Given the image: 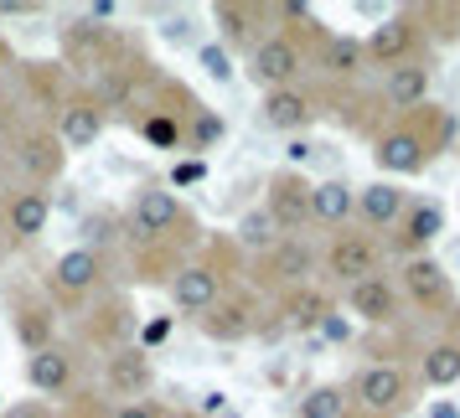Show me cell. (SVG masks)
Masks as SVG:
<instances>
[{
    "mask_svg": "<svg viewBox=\"0 0 460 418\" xmlns=\"http://www.w3.org/2000/svg\"><path fill=\"white\" fill-rule=\"evenodd\" d=\"M176 228H191L187 207H181V196H176V191H166V187H140V191H135L129 217H125L129 243H140L146 253H155L161 243H176Z\"/></svg>",
    "mask_w": 460,
    "mask_h": 418,
    "instance_id": "6da1fadb",
    "label": "cell"
},
{
    "mask_svg": "<svg viewBox=\"0 0 460 418\" xmlns=\"http://www.w3.org/2000/svg\"><path fill=\"white\" fill-rule=\"evenodd\" d=\"M347 397H352L367 418H394L398 408H403V397H409V377H403V367H394V361H373V367L357 372Z\"/></svg>",
    "mask_w": 460,
    "mask_h": 418,
    "instance_id": "7a4b0ae2",
    "label": "cell"
},
{
    "mask_svg": "<svg viewBox=\"0 0 460 418\" xmlns=\"http://www.w3.org/2000/svg\"><path fill=\"white\" fill-rule=\"evenodd\" d=\"M435 161V145H429V135L419 125H394L377 135L373 145V166L383 176H419V170Z\"/></svg>",
    "mask_w": 460,
    "mask_h": 418,
    "instance_id": "3957f363",
    "label": "cell"
},
{
    "mask_svg": "<svg viewBox=\"0 0 460 418\" xmlns=\"http://www.w3.org/2000/svg\"><path fill=\"white\" fill-rule=\"evenodd\" d=\"M197 326H202V335L217 341V346H238V341H249V335L259 331V300L243 294V290H233V294L223 290L212 310L197 315Z\"/></svg>",
    "mask_w": 460,
    "mask_h": 418,
    "instance_id": "277c9868",
    "label": "cell"
},
{
    "mask_svg": "<svg viewBox=\"0 0 460 418\" xmlns=\"http://www.w3.org/2000/svg\"><path fill=\"white\" fill-rule=\"evenodd\" d=\"M326 274L341 279L347 290L362 284V279H377L383 274V248L373 243V232H336L326 243Z\"/></svg>",
    "mask_w": 460,
    "mask_h": 418,
    "instance_id": "5b68a950",
    "label": "cell"
},
{
    "mask_svg": "<svg viewBox=\"0 0 460 418\" xmlns=\"http://www.w3.org/2000/svg\"><path fill=\"white\" fill-rule=\"evenodd\" d=\"M264 212L274 217V228L285 232V238H295V232L311 222V181H305L300 170H274Z\"/></svg>",
    "mask_w": 460,
    "mask_h": 418,
    "instance_id": "8992f818",
    "label": "cell"
},
{
    "mask_svg": "<svg viewBox=\"0 0 460 418\" xmlns=\"http://www.w3.org/2000/svg\"><path fill=\"white\" fill-rule=\"evenodd\" d=\"M300 67H305V52L295 47V37H264L249 57V78L264 93H274V88H295Z\"/></svg>",
    "mask_w": 460,
    "mask_h": 418,
    "instance_id": "52a82bcc",
    "label": "cell"
},
{
    "mask_svg": "<svg viewBox=\"0 0 460 418\" xmlns=\"http://www.w3.org/2000/svg\"><path fill=\"white\" fill-rule=\"evenodd\" d=\"M11 161H16V170L31 176V187L42 191L47 181H58V176H63L67 150L58 145V135H52V129H26V135H16V145H11Z\"/></svg>",
    "mask_w": 460,
    "mask_h": 418,
    "instance_id": "ba28073f",
    "label": "cell"
},
{
    "mask_svg": "<svg viewBox=\"0 0 460 418\" xmlns=\"http://www.w3.org/2000/svg\"><path fill=\"white\" fill-rule=\"evenodd\" d=\"M171 305L181 315H202L217 305V294H223V274L212 269V264H176L171 269Z\"/></svg>",
    "mask_w": 460,
    "mask_h": 418,
    "instance_id": "9c48e42d",
    "label": "cell"
},
{
    "mask_svg": "<svg viewBox=\"0 0 460 418\" xmlns=\"http://www.w3.org/2000/svg\"><path fill=\"white\" fill-rule=\"evenodd\" d=\"M150 382H155V367H150V352H140V346H119V352L109 356L104 367V388L119 403H146Z\"/></svg>",
    "mask_w": 460,
    "mask_h": 418,
    "instance_id": "30bf717a",
    "label": "cell"
},
{
    "mask_svg": "<svg viewBox=\"0 0 460 418\" xmlns=\"http://www.w3.org/2000/svg\"><path fill=\"white\" fill-rule=\"evenodd\" d=\"M104 284V253H88V248H67L58 264H52V294L58 300H84Z\"/></svg>",
    "mask_w": 460,
    "mask_h": 418,
    "instance_id": "8fae6325",
    "label": "cell"
},
{
    "mask_svg": "<svg viewBox=\"0 0 460 418\" xmlns=\"http://www.w3.org/2000/svg\"><path fill=\"white\" fill-rule=\"evenodd\" d=\"M403 294H409L424 315H445L456 305V284H450V274L439 269L435 258H409V269H403Z\"/></svg>",
    "mask_w": 460,
    "mask_h": 418,
    "instance_id": "7c38bea8",
    "label": "cell"
},
{
    "mask_svg": "<svg viewBox=\"0 0 460 418\" xmlns=\"http://www.w3.org/2000/svg\"><path fill=\"white\" fill-rule=\"evenodd\" d=\"M414 16H388L383 26H373L367 37H362V57L377 67H398V63H414Z\"/></svg>",
    "mask_w": 460,
    "mask_h": 418,
    "instance_id": "4fadbf2b",
    "label": "cell"
},
{
    "mask_svg": "<svg viewBox=\"0 0 460 418\" xmlns=\"http://www.w3.org/2000/svg\"><path fill=\"white\" fill-rule=\"evenodd\" d=\"M0 222H5V232H11L16 243H31V238H42L47 222H52V202H47V191H37V187L5 191Z\"/></svg>",
    "mask_w": 460,
    "mask_h": 418,
    "instance_id": "5bb4252c",
    "label": "cell"
},
{
    "mask_svg": "<svg viewBox=\"0 0 460 418\" xmlns=\"http://www.w3.org/2000/svg\"><path fill=\"white\" fill-rule=\"evenodd\" d=\"M58 145L73 155V150H93L99 135H104V104L99 99H67L63 114H58Z\"/></svg>",
    "mask_w": 460,
    "mask_h": 418,
    "instance_id": "9a60e30c",
    "label": "cell"
},
{
    "mask_svg": "<svg viewBox=\"0 0 460 418\" xmlns=\"http://www.w3.org/2000/svg\"><path fill=\"white\" fill-rule=\"evenodd\" d=\"M315 269V248L305 238H279L270 253H264V279L279 284V290H295V284H311Z\"/></svg>",
    "mask_w": 460,
    "mask_h": 418,
    "instance_id": "2e32d148",
    "label": "cell"
},
{
    "mask_svg": "<svg viewBox=\"0 0 460 418\" xmlns=\"http://www.w3.org/2000/svg\"><path fill=\"white\" fill-rule=\"evenodd\" d=\"M26 382H31V393H42V397H67L73 393V356L63 346L31 352L26 356Z\"/></svg>",
    "mask_w": 460,
    "mask_h": 418,
    "instance_id": "e0dca14e",
    "label": "cell"
},
{
    "mask_svg": "<svg viewBox=\"0 0 460 418\" xmlns=\"http://www.w3.org/2000/svg\"><path fill=\"white\" fill-rule=\"evenodd\" d=\"M259 119H264L270 129L295 135V129H305L315 119V104H311V93H305V88H274V93H264Z\"/></svg>",
    "mask_w": 460,
    "mask_h": 418,
    "instance_id": "ac0fdd59",
    "label": "cell"
},
{
    "mask_svg": "<svg viewBox=\"0 0 460 418\" xmlns=\"http://www.w3.org/2000/svg\"><path fill=\"white\" fill-rule=\"evenodd\" d=\"M347 310H352L357 320H367V326H388L398 315V290L383 274H377V279H362V284L347 290Z\"/></svg>",
    "mask_w": 460,
    "mask_h": 418,
    "instance_id": "d6986e66",
    "label": "cell"
},
{
    "mask_svg": "<svg viewBox=\"0 0 460 418\" xmlns=\"http://www.w3.org/2000/svg\"><path fill=\"white\" fill-rule=\"evenodd\" d=\"M409 207V191L394 187V181H373V187L357 191V217L367 222V228H394L398 217Z\"/></svg>",
    "mask_w": 460,
    "mask_h": 418,
    "instance_id": "ffe728a7",
    "label": "cell"
},
{
    "mask_svg": "<svg viewBox=\"0 0 460 418\" xmlns=\"http://www.w3.org/2000/svg\"><path fill=\"white\" fill-rule=\"evenodd\" d=\"M383 99H388V109H398V114L419 109L424 99H429V67H424V63L388 67V78H383Z\"/></svg>",
    "mask_w": 460,
    "mask_h": 418,
    "instance_id": "44dd1931",
    "label": "cell"
},
{
    "mask_svg": "<svg viewBox=\"0 0 460 418\" xmlns=\"http://www.w3.org/2000/svg\"><path fill=\"white\" fill-rule=\"evenodd\" d=\"M326 310H332L326 290H315V284H295V290H285V300H279V326H285V331H315Z\"/></svg>",
    "mask_w": 460,
    "mask_h": 418,
    "instance_id": "7402d4cb",
    "label": "cell"
},
{
    "mask_svg": "<svg viewBox=\"0 0 460 418\" xmlns=\"http://www.w3.org/2000/svg\"><path fill=\"white\" fill-rule=\"evenodd\" d=\"M439 232H445V207L439 202H419V207H403V217H398V248H429Z\"/></svg>",
    "mask_w": 460,
    "mask_h": 418,
    "instance_id": "603a6c76",
    "label": "cell"
},
{
    "mask_svg": "<svg viewBox=\"0 0 460 418\" xmlns=\"http://www.w3.org/2000/svg\"><path fill=\"white\" fill-rule=\"evenodd\" d=\"M357 212V191L336 176V181H321V187H311V222H321V228H341L347 217Z\"/></svg>",
    "mask_w": 460,
    "mask_h": 418,
    "instance_id": "cb8c5ba5",
    "label": "cell"
},
{
    "mask_svg": "<svg viewBox=\"0 0 460 418\" xmlns=\"http://www.w3.org/2000/svg\"><path fill=\"white\" fill-rule=\"evenodd\" d=\"M11 315H16V335H22L26 352H47V346H58V341H52V331H58L52 305H42V300H22Z\"/></svg>",
    "mask_w": 460,
    "mask_h": 418,
    "instance_id": "d4e9b609",
    "label": "cell"
},
{
    "mask_svg": "<svg viewBox=\"0 0 460 418\" xmlns=\"http://www.w3.org/2000/svg\"><path fill=\"white\" fill-rule=\"evenodd\" d=\"M212 22L223 26V37H228V42H253V47H259V31H253V26L264 22V5L223 0V5H212Z\"/></svg>",
    "mask_w": 460,
    "mask_h": 418,
    "instance_id": "484cf974",
    "label": "cell"
},
{
    "mask_svg": "<svg viewBox=\"0 0 460 418\" xmlns=\"http://www.w3.org/2000/svg\"><path fill=\"white\" fill-rule=\"evenodd\" d=\"M419 377L424 388H456L460 382V341H435L424 361H419Z\"/></svg>",
    "mask_w": 460,
    "mask_h": 418,
    "instance_id": "4316f807",
    "label": "cell"
},
{
    "mask_svg": "<svg viewBox=\"0 0 460 418\" xmlns=\"http://www.w3.org/2000/svg\"><path fill=\"white\" fill-rule=\"evenodd\" d=\"M347 408H352V397H347L341 382H315L311 393L295 403V418H347Z\"/></svg>",
    "mask_w": 460,
    "mask_h": 418,
    "instance_id": "83f0119b",
    "label": "cell"
},
{
    "mask_svg": "<svg viewBox=\"0 0 460 418\" xmlns=\"http://www.w3.org/2000/svg\"><path fill=\"white\" fill-rule=\"evenodd\" d=\"M321 67H326L332 78H357V73L367 67L362 42H357V37H326V42H321Z\"/></svg>",
    "mask_w": 460,
    "mask_h": 418,
    "instance_id": "f1b7e54d",
    "label": "cell"
},
{
    "mask_svg": "<svg viewBox=\"0 0 460 418\" xmlns=\"http://www.w3.org/2000/svg\"><path fill=\"white\" fill-rule=\"evenodd\" d=\"M233 232H238V243H243L249 253H270L274 243L285 238V232L274 228V217L264 207H249L243 217H238V228H233Z\"/></svg>",
    "mask_w": 460,
    "mask_h": 418,
    "instance_id": "f546056e",
    "label": "cell"
},
{
    "mask_svg": "<svg viewBox=\"0 0 460 418\" xmlns=\"http://www.w3.org/2000/svg\"><path fill=\"white\" fill-rule=\"evenodd\" d=\"M223 135H228V125H223V114H212V109H197V114H191V129H181V140H187L191 150L223 145Z\"/></svg>",
    "mask_w": 460,
    "mask_h": 418,
    "instance_id": "4dcf8cb0",
    "label": "cell"
},
{
    "mask_svg": "<svg viewBox=\"0 0 460 418\" xmlns=\"http://www.w3.org/2000/svg\"><path fill=\"white\" fill-rule=\"evenodd\" d=\"M140 135H146L150 145L176 150V145H181V119H176V114H150L146 125H140Z\"/></svg>",
    "mask_w": 460,
    "mask_h": 418,
    "instance_id": "1f68e13d",
    "label": "cell"
},
{
    "mask_svg": "<svg viewBox=\"0 0 460 418\" xmlns=\"http://www.w3.org/2000/svg\"><path fill=\"white\" fill-rule=\"evenodd\" d=\"M197 63H202V73H208V78H217V83H228V78H233V57H228V47H217V42L197 47Z\"/></svg>",
    "mask_w": 460,
    "mask_h": 418,
    "instance_id": "d6a6232c",
    "label": "cell"
},
{
    "mask_svg": "<svg viewBox=\"0 0 460 418\" xmlns=\"http://www.w3.org/2000/svg\"><path fill=\"white\" fill-rule=\"evenodd\" d=\"M84 238H88V243H84L88 253H104L109 243H114V217H104V212H99V217H88V222H84Z\"/></svg>",
    "mask_w": 460,
    "mask_h": 418,
    "instance_id": "836d02e7",
    "label": "cell"
},
{
    "mask_svg": "<svg viewBox=\"0 0 460 418\" xmlns=\"http://www.w3.org/2000/svg\"><path fill=\"white\" fill-rule=\"evenodd\" d=\"M197 181H208V166L202 161H181V166H171V187H197Z\"/></svg>",
    "mask_w": 460,
    "mask_h": 418,
    "instance_id": "e575fe53",
    "label": "cell"
},
{
    "mask_svg": "<svg viewBox=\"0 0 460 418\" xmlns=\"http://www.w3.org/2000/svg\"><path fill=\"white\" fill-rule=\"evenodd\" d=\"M315 331L326 335V341H347V335H352V326L341 320V310H326V315H321V326H315Z\"/></svg>",
    "mask_w": 460,
    "mask_h": 418,
    "instance_id": "d590c367",
    "label": "cell"
},
{
    "mask_svg": "<svg viewBox=\"0 0 460 418\" xmlns=\"http://www.w3.org/2000/svg\"><path fill=\"white\" fill-rule=\"evenodd\" d=\"M109 418H166V414H161L155 403H119Z\"/></svg>",
    "mask_w": 460,
    "mask_h": 418,
    "instance_id": "8d00e7d4",
    "label": "cell"
},
{
    "mask_svg": "<svg viewBox=\"0 0 460 418\" xmlns=\"http://www.w3.org/2000/svg\"><path fill=\"white\" fill-rule=\"evenodd\" d=\"M5 418H52V414H47L42 403H16V408H11Z\"/></svg>",
    "mask_w": 460,
    "mask_h": 418,
    "instance_id": "74e56055",
    "label": "cell"
},
{
    "mask_svg": "<svg viewBox=\"0 0 460 418\" xmlns=\"http://www.w3.org/2000/svg\"><path fill=\"white\" fill-rule=\"evenodd\" d=\"M166 331H171V320H155V326H146V346H155V341H166ZM140 346V352H146Z\"/></svg>",
    "mask_w": 460,
    "mask_h": 418,
    "instance_id": "f35d334b",
    "label": "cell"
},
{
    "mask_svg": "<svg viewBox=\"0 0 460 418\" xmlns=\"http://www.w3.org/2000/svg\"><path fill=\"white\" fill-rule=\"evenodd\" d=\"M435 418H456V408H439V414Z\"/></svg>",
    "mask_w": 460,
    "mask_h": 418,
    "instance_id": "ab89813d",
    "label": "cell"
},
{
    "mask_svg": "<svg viewBox=\"0 0 460 418\" xmlns=\"http://www.w3.org/2000/svg\"><path fill=\"white\" fill-rule=\"evenodd\" d=\"M0 191H5V187H0Z\"/></svg>",
    "mask_w": 460,
    "mask_h": 418,
    "instance_id": "60d3db41",
    "label": "cell"
}]
</instances>
